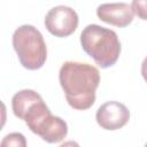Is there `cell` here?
Here are the masks:
<instances>
[{
    "mask_svg": "<svg viewBox=\"0 0 147 147\" xmlns=\"http://www.w3.org/2000/svg\"><path fill=\"white\" fill-rule=\"evenodd\" d=\"M98 17L108 24L125 28L133 20V10L131 5L126 2H116V3H102L96 8Z\"/></svg>",
    "mask_w": 147,
    "mask_h": 147,
    "instance_id": "obj_7",
    "label": "cell"
},
{
    "mask_svg": "<svg viewBox=\"0 0 147 147\" xmlns=\"http://www.w3.org/2000/svg\"><path fill=\"white\" fill-rule=\"evenodd\" d=\"M40 100H42V98L33 90L18 91L17 93L14 94L11 99V108L14 115L21 119H24V116L26 111L30 109V107Z\"/></svg>",
    "mask_w": 147,
    "mask_h": 147,
    "instance_id": "obj_8",
    "label": "cell"
},
{
    "mask_svg": "<svg viewBox=\"0 0 147 147\" xmlns=\"http://www.w3.org/2000/svg\"><path fill=\"white\" fill-rule=\"evenodd\" d=\"M145 147H147V144H146V145H145Z\"/></svg>",
    "mask_w": 147,
    "mask_h": 147,
    "instance_id": "obj_13",
    "label": "cell"
},
{
    "mask_svg": "<svg viewBox=\"0 0 147 147\" xmlns=\"http://www.w3.org/2000/svg\"><path fill=\"white\" fill-rule=\"evenodd\" d=\"M13 47L20 63L29 70L40 69L47 59V47L40 31L30 24L18 26L13 34Z\"/></svg>",
    "mask_w": 147,
    "mask_h": 147,
    "instance_id": "obj_3",
    "label": "cell"
},
{
    "mask_svg": "<svg viewBox=\"0 0 147 147\" xmlns=\"http://www.w3.org/2000/svg\"><path fill=\"white\" fill-rule=\"evenodd\" d=\"M98 124L109 131L123 127L130 119V111L127 107L118 101H108L101 105L95 115Z\"/></svg>",
    "mask_w": 147,
    "mask_h": 147,
    "instance_id": "obj_6",
    "label": "cell"
},
{
    "mask_svg": "<svg viewBox=\"0 0 147 147\" xmlns=\"http://www.w3.org/2000/svg\"><path fill=\"white\" fill-rule=\"evenodd\" d=\"M59 147H80L76 141H74V140H68V141H64L61 146H59Z\"/></svg>",
    "mask_w": 147,
    "mask_h": 147,
    "instance_id": "obj_12",
    "label": "cell"
},
{
    "mask_svg": "<svg viewBox=\"0 0 147 147\" xmlns=\"http://www.w3.org/2000/svg\"><path fill=\"white\" fill-rule=\"evenodd\" d=\"M23 121L33 133L48 144L62 141L68 133V125L64 119L52 115L44 100L31 106Z\"/></svg>",
    "mask_w": 147,
    "mask_h": 147,
    "instance_id": "obj_4",
    "label": "cell"
},
{
    "mask_svg": "<svg viewBox=\"0 0 147 147\" xmlns=\"http://www.w3.org/2000/svg\"><path fill=\"white\" fill-rule=\"evenodd\" d=\"M131 8L139 18L147 21V0H133Z\"/></svg>",
    "mask_w": 147,
    "mask_h": 147,
    "instance_id": "obj_10",
    "label": "cell"
},
{
    "mask_svg": "<svg viewBox=\"0 0 147 147\" xmlns=\"http://www.w3.org/2000/svg\"><path fill=\"white\" fill-rule=\"evenodd\" d=\"M45 26L55 37L64 38L72 34L78 26V15L68 6H56L45 16Z\"/></svg>",
    "mask_w": 147,
    "mask_h": 147,
    "instance_id": "obj_5",
    "label": "cell"
},
{
    "mask_svg": "<svg viewBox=\"0 0 147 147\" xmlns=\"http://www.w3.org/2000/svg\"><path fill=\"white\" fill-rule=\"evenodd\" d=\"M59 80L67 102L74 109L86 110L95 102L100 72L94 65L85 62L67 61L60 68Z\"/></svg>",
    "mask_w": 147,
    "mask_h": 147,
    "instance_id": "obj_1",
    "label": "cell"
},
{
    "mask_svg": "<svg viewBox=\"0 0 147 147\" xmlns=\"http://www.w3.org/2000/svg\"><path fill=\"white\" fill-rule=\"evenodd\" d=\"M0 147H26V139L20 132H13L5 136Z\"/></svg>",
    "mask_w": 147,
    "mask_h": 147,
    "instance_id": "obj_9",
    "label": "cell"
},
{
    "mask_svg": "<svg viewBox=\"0 0 147 147\" xmlns=\"http://www.w3.org/2000/svg\"><path fill=\"white\" fill-rule=\"evenodd\" d=\"M80 45L102 69L114 65L121 54L117 33L98 24H88L84 28L80 33Z\"/></svg>",
    "mask_w": 147,
    "mask_h": 147,
    "instance_id": "obj_2",
    "label": "cell"
},
{
    "mask_svg": "<svg viewBox=\"0 0 147 147\" xmlns=\"http://www.w3.org/2000/svg\"><path fill=\"white\" fill-rule=\"evenodd\" d=\"M141 75H142V78L145 79V82L147 83V56L144 59V61L141 63Z\"/></svg>",
    "mask_w": 147,
    "mask_h": 147,
    "instance_id": "obj_11",
    "label": "cell"
}]
</instances>
